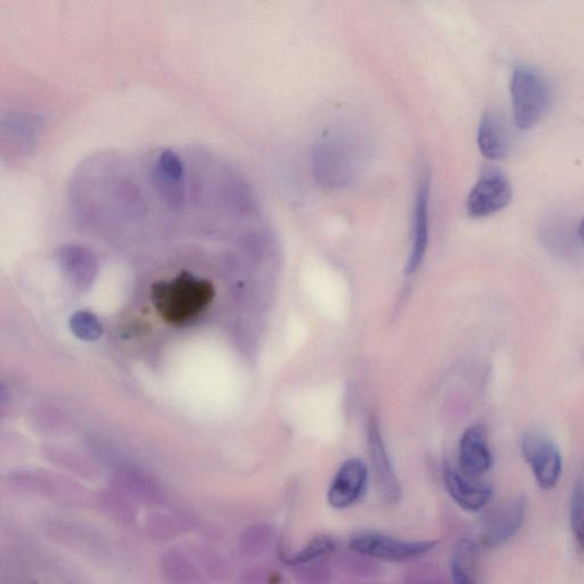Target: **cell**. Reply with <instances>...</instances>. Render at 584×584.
Returning <instances> with one entry per match:
<instances>
[{
    "label": "cell",
    "mask_w": 584,
    "mask_h": 584,
    "mask_svg": "<svg viewBox=\"0 0 584 584\" xmlns=\"http://www.w3.org/2000/svg\"><path fill=\"white\" fill-rule=\"evenodd\" d=\"M151 299L165 322L182 327L208 309L215 299V288L206 279L183 272L175 279L155 282Z\"/></svg>",
    "instance_id": "1"
},
{
    "label": "cell",
    "mask_w": 584,
    "mask_h": 584,
    "mask_svg": "<svg viewBox=\"0 0 584 584\" xmlns=\"http://www.w3.org/2000/svg\"><path fill=\"white\" fill-rule=\"evenodd\" d=\"M515 125L531 129L545 116L551 100L546 78L528 65L516 66L510 81Z\"/></svg>",
    "instance_id": "2"
},
{
    "label": "cell",
    "mask_w": 584,
    "mask_h": 584,
    "mask_svg": "<svg viewBox=\"0 0 584 584\" xmlns=\"http://www.w3.org/2000/svg\"><path fill=\"white\" fill-rule=\"evenodd\" d=\"M313 168L318 182L328 189L348 186L358 168V155L354 147L341 142H328L314 149Z\"/></svg>",
    "instance_id": "3"
},
{
    "label": "cell",
    "mask_w": 584,
    "mask_h": 584,
    "mask_svg": "<svg viewBox=\"0 0 584 584\" xmlns=\"http://www.w3.org/2000/svg\"><path fill=\"white\" fill-rule=\"evenodd\" d=\"M512 199L509 178L498 168H487L467 199V212L474 218H484L504 211Z\"/></svg>",
    "instance_id": "4"
},
{
    "label": "cell",
    "mask_w": 584,
    "mask_h": 584,
    "mask_svg": "<svg viewBox=\"0 0 584 584\" xmlns=\"http://www.w3.org/2000/svg\"><path fill=\"white\" fill-rule=\"evenodd\" d=\"M521 446L537 485L544 490L554 488L559 482L561 468H563L555 442L545 433L531 431L523 436Z\"/></svg>",
    "instance_id": "5"
},
{
    "label": "cell",
    "mask_w": 584,
    "mask_h": 584,
    "mask_svg": "<svg viewBox=\"0 0 584 584\" xmlns=\"http://www.w3.org/2000/svg\"><path fill=\"white\" fill-rule=\"evenodd\" d=\"M435 543H410L378 534L364 533L352 538L350 547L359 555L389 561H403L422 556L435 547Z\"/></svg>",
    "instance_id": "6"
},
{
    "label": "cell",
    "mask_w": 584,
    "mask_h": 584,
    "mask_svg": "<svg viewBox=\"0 0 584 584\" xmlns=\"http://www.w3.org/2000/svg\"><path fill=\"white\" fill-rule=\"evenodd\" d=\"M368 444L373 474L381 497L388 504L396 505L401 500L402 491L390 461L383 437H381L379 423L374 417L369 422Z\"/></svg>",
    "instance_id": "7"
},
{
    "label": "cell",
    "mask_w": 584,
    "mask_h": 584,
    "mask_svg": "<svg viewBox=\"0 0 584 584\" xmlns=\"http://www.w3.org/2000/svg\"><path fill=\"white\" fill-rule=\"evenodd\" d=\"M528 509L524 496L515 497L493 513L482 536L487 548L499 547L510 541L521 530Z\"/></svg>",
    "instance_id": "8"
},
{
    "label": "cell",
    "mask_w": 584,
    "mask_h": 584,
    "mask_svg": "<svg viewBox=\"0 0 584 584\" xmlns=\"http://www.w3.org/2000/svg\"><path fill=\"white\" fill-rule=\"evenodd\" d=\"M368 483V468L363 460H347L333 479L328 502L335 509H345L363 497Z\"/></svg>",
    "instance_id": "9"
},
{
    "label": "cell",
    "mask_w": 584,
    "mask_h": 584,
    "mask_svg": "<svg viewBox=\"0 0 584 584\" xmlns=\"http://www.w3.org/2000/svg\"><path fill=\"white\" fill-rule=\"evenodd\" d=\"M153 181L156 190L169 206H182L186 190L185 165L179 156L170 151H163L153 165Z\"/></svg>",
    "instance_id": "10"
},
{
    "label": "cell",
    "mask_w": 584,
    "mask_h": 584,
    "mask_svg": "<svg viewBox=\"0 0 584 584\" xmlns=\"http://www.w3.org/2000/svg\"><path fill=\"white\" fill-rule=\"evenodd\" d=\"M59 266L64 278L78 291L94 284L99 266L94 254L80 245H66L59 252Z\"/></svg>",
    "instance_id": "11"
},
{
    "label": "cell",
    "mask_w": 584,
    "mask_h": 584,
    "mask_svg": "<svg viewBox=\"0 0 584 584\" xmlns=\"http://www.w3.org/2000/svg\"><path fill=\"white\" fill-rule=\"evenodd\" d=\"M459 465L462 473L477 478L486 473L492 466L487 433L482 424L469 427L460 441Z\"/></svg>",
    "instance_id": "12"
},
{
    "label": "cell",
    "mask_w": 584,
    "mask_h": 584,
    "mask_svg": "<svg viewBox=\"0 0 584 584\" xmlns=\"http://www.w3.org/2000/svg\"><path fill=\"white\" fill-rule=\"evenodd\" d=\"M443 480L452 498L459 507L467 511H480L491 499V487L470 481L452 466L446 465L444 467Z\"/></svg>",
    "instance_id": "13"
},
{
    "label": "cell",
    "mask_w": 584,
    "mask_h": 584,
    "mask_svg": "<svg viewBox=\"0 0 584 584\" xmlns=\"http://www.w3.org/2000/svg\"><path fill=\"white\" fill-rule=\"evenodd\" d=\"M430 234V185L427 179L419 187L414 218L412 249L407 265V274L414 275L422 264L429 245Z\"/></svg>",
    "instance_id": "14"
},
{
    "label": "cell",
    "mask_w": 584,
    "mask_h": 584,
    "mask_svg": "<svg viewBox=\"0 0 584 584\" xmlns=\"http://www.w3.org/2000/svg\"><path fill=\"white\" fill-rule=\"evenodd\" d=\"M482 154L490 161H503L510 152L511 141L504 118L496 111H486L478 135Z\"/></svg>",
    "instance_id": "15"
},
{
    "label": "cell",
    "mask_w": 584,
    "mask_h": 584,
    "mask_svg": "<svg viewBox=\"0 0 584 584\" xmlns=\"http://www.w3.org/2000/svg\"><path fill=\"white\" fill-rule=\"evenodd\" d=\"M478 547L470 541H462L456 548L452 571L459 584H470L477 581Z\"/></svg>",
    "instance_id": "16"
},
{
    "label": "cell",
    "mask_w": 584,
    "mask_h": 584,
    "mask_svg": "<svg viewBox=\"0 0 584 584\" xmlns=\"http://www.w3.org/2000/svg\"><path fill=\"white\" fill-rule=\"evenodd\" d=\"M571 528L577 550L584 555V468L574 483L571 500Z\"/></svg>",
    "instance_id": "17"
},
{
    "label": "cell",
    "mask_w": 584,
    "mask_h": 584,
    "mask_svg": "<svg viewBox=\"0 0 584 584\" xmlns=\"http://www.w3.org/2000/svg\"><path fill=\"white\" fill-rule=\"evenodd\" d=\"M335 549V543L329 536H319L301 553L291 556L287 559V563L291 566H301L309 563L312 560L319 559L329 555Z\"/></svg>",
    "instance_id": "18"
},
{
    "label": "cell",
    "mask_w": 584,
    "mask_h": 584,
    "mask_svg": "<svg viewBox=\"0 0 584 584\" xmlns=\"http://www.w3.org/2000/svg\"><path fill=\"white\" fill-rule=\"evenodd\" d=\"M74 331L86 340L97 339L102 332V326L92 313L78 312L72 320Z\"/></svg>",
    "instance_id": "19"
},
{
    "label": "cell",
    "mask_w": 584,
    "mask_h": 584,
    "mask_svg": "<svg viewBox=\"0 0 584 584\" xmlns=\"http://www.w3.org/2000/svg\"><path fill=\"white\" fill-rule=\"evenodd\" d=\"M579 237L584 242V218L582 219L579 227Z\"/></svg>",
    "instance_id": "20"
}]
</instances>
